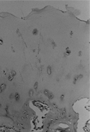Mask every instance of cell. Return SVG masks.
I'll use <instances>...</instances> for the list:
<instances>
[{
  "label": "cell",
  "instance_id": "cell-1",
  "mask_svg": "<svg viewBox=\"0 0 90 132\" xmlns=\"http://www.w3.org/2000/svg\"><path fill=\"white\" fill-rule=\"evenodd\" d=\"M0 132H21L18 130L12 127H0Z\"/></svg>",
  "mask_w": 90,
  "mask_h": 132
},
{
  "label": "cell",
  "instance_id": "cell-2",
  "mask_svg": "<svg viewBox=\"0 0 90 132\" xmlns=\"http://www.w3.org/2000/svg\"><path fill=\"white\" fill-rule=\"evenodd\" d=\"M0 43H1V44L3 43V42H2V40H0Z\"/></svg>",
  "mask_w": 90,
  "mask_h": 132
}]
</instances>
